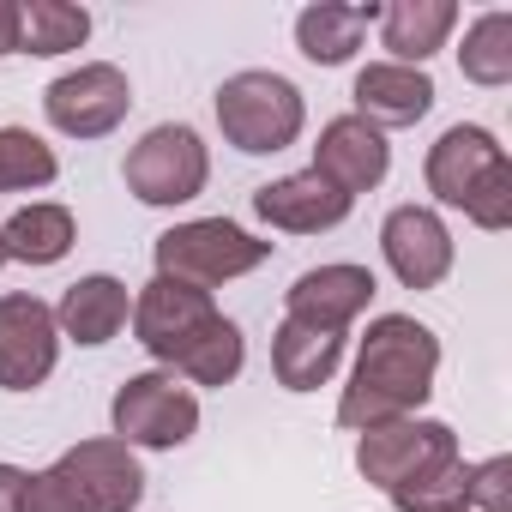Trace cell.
<instances>
[{"instance_id": "6da1fadb", "label": "cell", "mask_w": 512, "mask_h": 512, "mask_svg": "<svg viewBox=\"0 0 512 512\" xmlns=\"http://www.w3.org/2000/svg\"><path fill=\"white\" fill-rule=\"evenodd\" d=\"M434 374H440V338L416 314L368 320V338L356 350V374L338 398V428L362 434V428L416 416L434 398Z\"/></svg>"}, {"instance_id": "7a4b0ae2", "label": "cell", "mask_w": 512, "mask_h": 512, "mask_svg": "<svg viewBox=\"0 0 512 512\" xmlns=\"http://www.w3.org/2000/svg\"><path fill=\"white\" fill-rule=\"evenodd\" d=\"M217 109V127H223V145H235L241 157H272V151H290L308 127V103L302 91L284 79V73H266V67H247V73H229L211 97Z\"/></svg>"}, {"instance_id": "3957f363", "label": "cell", "mask_w": 512, "mask_h": 512, "mask_svg": "<svg viewBox=\"0 0 512 512\" xmlns=\"http://www.w3.org/2000/svg\"><path fill=\"white\" fill-rule=\"evenodd\" d=\"M157 278H181V284H199V290H217L229 278H247L272 260V241L247 235L241 223L229 217H193V223H175L157 235Z\"/></svg>"}, {"instance_id": "277c9868", "label": "cell", "mask_w": 512, "mask_h": 512, "mask_svg": "<svg viewBox=\"0 0 512 512\" xmlns=\"http://www.w3.org/2000/svg\"><path fill=\"white\" fill-rule=\"evenodd\" d=\"M121 181H127V193H133L139 205L169 211V205H187V199L205 193V181H211V151H205V139H199L187 121H163V127H151V133L127 151Z\"/></svg>"}, {"instance_id": "5b68a950", "label": "cell", "mask_w": 512, "mask_h": 512, "mask_svg": "<svg viewBox=\"0 0 512 512\" xmlns=\"http://www.w3.org/2000/svg\"><path fill=\"white\" fill-rule=\"evenodd\" d=\"M109 428L121 446H145V452H175L199 434V398L187 380L151 368V374H133L121 380L115 404H109Z\"/></svg>"}, {"instance_id": "8992f818", "label": "cell", "mask_w": 512, "mask_h": 512, "mask_svg": "<svg viewBox=\"0 0 512 512\" xmlns=\"http://www.w3.org/2000/svg\"><path fill=\"white\" fill-rule=\"evenodd\" d=\"M446 458H458V434L446 428V422H434V416H404V422H380V428H362V440H356V470H362V482H374V488H404V482H416V476H428L434 464H446Z\"/></svg>"}, {"instance_id": "52a82bcc", "label": "cell", "mask_w": 512, "mask_h": 512, "mask_svg": "<svg viewBox=\"0 0 512 512\" xmlns=\"http://www.w3.org/2000/svg\"><path fill=\"white\" fill-rule=\"evenodd\" d=\"M133 109V85L115 61H85L43 91V115L67 139H109Z\"/></svg>"}, {"instance_id": "ba28073f", "label": "cell", "mask_w": 512, "mask_h": 512, "mask_svg": "<svg viewBox=\"0 0 512 512\" xmlns=\"http://www.w3.org/2000/svg\"><path fill=\"white\" fill-rule=\"evenodd\" d=\"M61 362L55 308L31 290L0 296V392H37Z\"/></svg>"}, {"instance_id": "9c48e42d", "label": "cell", "mask_w": 512, "mask_h": 512, "mask_svg": "<svg viewBox=\"0 0 512 512\" xmlns=\"http://www.w3.org/2000/svg\"><path fill=\"white\" fill-rule=\"evenodd\" d=\"M217 320L211 308V290L199 284H181V278H151L139 296H133V338L175 374V362L193 350V338Z\"/></svg>"}, {"instance_id": "30bf717a", "label": "cell", "mask_w": 512, "mask_h": 512, "mask_svg": "<svg viewBox=\"0 0 512 512\" xmlns=\"http://www.w3.org/2000/svg\"><path fill=\"white\" fill-rule=\"evenodd\" d=\"M380 253L404 290H440L452 272V229L434 205H398L380 223Z\"/></svg>"}, {"instance_id": "8fae6325", "label": "cell", "mask_w": 512, "mask_h": 512, "mask_svg": "<svg viewBox=\"0 0 512 512\" xmlns=\"http://www.w3.org/2000/svg\"><path fill=\"white\" fill-rule=\"evenodd\" d=\"M55 470L79 488L85 512H133L145 500V470L133 458V446H121L115 434L109 440H79L55 458Z\"/></svg>"}, {"instance_id": "7c38bea8", "label": "cell", "mask_w": 512, "mask_h": 512, "mask_svg": "<svg viewBox=\"0 0 512 512\" xmlns=\"http://www.w3.org/2000/svg\"><path fill=\"white\" fill-rule=\"evenodd\" d=\"M374 272L368 266H350V260H338V266H314V272H302L290 290H284V320H302V326H320V332H350L362 314H368V302H374Z\"/></svg>"}, {"instance_id": "4fadbf2b", "label": "cell", "mask_w": 512, "mask_h": 512, "mask_svg": "<svg viewBox=\"0 0 512 512\" xmlns=\"http://www.w3.org/2000/svg\"><path fill=\"white\" fill-rule=\"evenodd\" d=\"M350 193H338L320 169H296L284 181H266L253 187V217L284 229V235H320V229H338L350 217Z\"/></svg>"}, {"instance_id": "5bb4252c", "label": "cell", "mask_w": 512, "mask_h": 512, "mask_svg": "<svg viewBox=\"0 0 512 512\" xmlns=\"http://www.w3.org/2000/svg\"><path fill=\"white\" fill-rule=\"evenodd\" d=\"M314 169L338 187V193H374L392 169V145L380 127H368L362 115H338L320 127V145H314Z\"/></svg>"}, {"instance_id": "9a60e30c", "label": "cell", "mask_w": 512, "mask_h": 512, "mask_svg": "<svg viewBox=\"0 0 512 512\" xmlns=\"http://www.w3.org/2000/svg\"><path fill=\"white\" fill-rule=\"evenodd\" d=\"M494 163H506L500 139H494L488 127H476V121H458V127H446V133L428 145L422 181H428V193H434L440 205H458V211H464V199L482 187V175H488Z\"/></svg>"}, {"instance_id": "2e32d148", "label": "cell", "mask_w": 512, "mask_h": 512, "mask_svg": "<svg viewBox=\"0 0 512 512\" xmlns=\"http://www.w3.org/2000/svg\"><path fill=\"white\" fill-rule=\"evenodd\" d=\"M350 97H356V115L368 121V127H416L428 109H434V79H428V67H398V61H368L362 73H356V85H350Z\"/></svg>"}, {"instance_id": "e0dca14e", "label": "cell", "mask_w": 512, "mask_h": 512, "mask_svg": "<svg viewBox=\"0 0 512 512\" xmlns=\"http://www.w3.org/2000/svg\"><path fill=\"white\" fill-rule=\"evenodd\" d=\"M127 320H133V296H127V284L109 278V272H91V278L67 284V296H61V308H55L61 338H73V344H85V350L121 338Z\"/></svg>"}, {"instance_id": "ac0fdd59", "label": "cell", "mask_w": 512, "mask_h": 512, "mask_svg": "<svg viewBox=\"0 0 512 512\" xmlns=\"http://www.w3.org/2000/svg\"><path fill=\"white\" fill-rule=\"evenodd\" d=\"M452 25H458L452 0H392V7H380V43L392 49L398 67H428L446 49Z\"/></svg>"}, {"instance_id": "d6986e66", "label": "cell", "mask_w": 512, "mask_h": 512, "mask_svg": "<svg viewBox=\"0 0 512 512\" xmlns=\"http://www.w3.org/2000/svg\"><path fill=\"white\" fill-rule=\"evenodd\" d=\"M344 362V332H320L302 320H284L272 332V374L284 392H320Z\"/></svg>"}, {"instance_id": "ffe728a7", "label": "cell", "mask_w": 512, "mask_h": 512, "mask_svg": "<svg viewBox=\"0 0 512 512\" xmlns=\"http://www.w3.org/2000/svg\"><path fill=\"white\" fill-rule=\"evenodd\" d=\"M368 25H380V7H374V0H368V7H338V0H314V7H302V13H296V49H302L314 67H344V61L362 49Z\"/></svg>"}, {"instance_id": "44dd1931", "label": "cell", "mask_w": 512, "mask_h": 512, "mask_svg": "<svg viewBox=\"0 0 512 512\" xmlns=\"http://www.w3.org/2000/svg\"><path fill=\"white\" fill-rule=\"evenodd\" d=\"M0 241H7V260H19V266H61L73 253V241H79V223H73L67 205L31 199L0 223Z\"/></svg>"}, {"instance_id": "7402d4cb", "label": "cell", "mask_w": 512, "mask_h": 512, "mask_svg": "<svg viewBox=\"0 0 512 512\" xmlns=\"http://www.w3.org/2000/svg\"><path fill=\"white\" fill-rule=\"evenodd\" d=\"M91 37V13L85 7H67V0H25L19 7V55H67V49H85Z\"/></svg>"}, {"instance_id": "603a6c76", "label": "cell", "mask_w": 512, "mask_h": 512, "mask_svg": "<svg viewBox=\"0 0 512 512\" xmlns=\"http://www.w3.org/2000/svg\"><path fill=\"white\" fill-rule=\"evenodd\" d=\"M458 73L482 91H500L512 85V13L494 7L482 13L470 31H464V49H458Z\"/></svg>"}, {"instance_id": "cb8c5ba5", "label": "cell", "mask_w": 512, "mask_h": 512, "mask_svg": "<svg viewBox=\"0 0 512 512\" xmlns=\"http://www.w3.org/2000/svg\"><path fill=\"white\" fill-rule=\"evenodd\" d=\"M241 362H247V338H241V326L235 320H211L199 338H193V350L175 362V374L181 380H193V386H229L235 374H241Z\"/></svg>"}, {"instance_id": "d4e9b609", "label": "cell", "mask_w": 512, "mask_h": 512, "mask_svg": "<svg viewBox=\"0 0 512 512\" xmlns=\"http://www.w3.org/2000/svg\"><path fill=\"white\" fill-rule=\"evenodd\" d=\"M61 175L55 145H43L31 127H0V193H37Z\"/></svg>"}, {"instance_id": "484cf974", "label": "cell", "mask_w": 512, "mask_h": 512, "mask_svg": "<svg viewBox=\"0 0 512 512\" xmlns=\"http://www.w3.org/2000/svg\"><path fill=\"white\" fill-rule=\"evenodd\" d=\"M392 506L398 512H470V464L464 458L434 464L428 476L392 488Z\"/></svg>"}, {"instance_id": "4316f807", "label": "cell", "mask_w": 512, "mask_h": 512, "mask_svg": "<svg viewBox=\"0 0 512 512\" xmlns=\"http://www.w3.org/2000/svg\"><path fill=\"white\" fill-rule=\"evenodd\" d=\"M464 217H470L476 229H488V235H500V229L512 223V163H494V169L482 175V187L464 199Z\"/></svg>"}, {"instance_id": "83f0119b", "label": "cell", "mask_w": 512, "mask_h": 512, "mask_svg": "<svg viewBox=\"0 0 512 512\" xmlns=\"http://www.w3.org/2000/svg\"><path fill=\"white\" fill-rule=\"evenodd\" d=\"M470 506L482 512H512V458H482L470 464Z\"/></svg>"}, {"instance_id": "f1b7e54d", "label": "cell", "mask_w": 512, "mask_h": 512, "mask_svg": "<svg viewBox=\"0 0 512 512\" xmlns=\"http://www.w3.org/2000/svg\"><path fill=\"white\" fill-rule=\"evenodd\" d=\"M25 512H85V500H79V488L49 464V470H37V476L25 482Z\"/></svg>"}, {"instance_id": "f546056e", "label": "cell", "mask_w": 512, "mask_h": 512, "mask_svg": "<svg viewBox=\"0 0 512 512\" xmlns=\"http://www.w3.org/2000/svg\"><path fill=\"white\" fill-rule=\"evenodd\" d=\"M25 482H31V470L0 464V512H25Z\"/></svg>"}, {"instance_id": "4dcf8cb0", "label": "cell", "mask_w": 512, "mask_h": 512, "mask_svg": "<svg viewBox=\"0 0 512 512\" xmlns=\"http://www.w3.org/2000/svg\"><path fill=\"white\" fill-rule=\"evenodd\" d=\"M19 55V0H0V61Z\"/></svg>"}, {"instance_id": "1f68e13d", "label": "cell", "mask_w": 512, "mask_h": 512, "mask_svg": "<svg viewBox=\"0 0 512 512\" xmlns=\"http://www.w3.org/2000/svg\"><path fill=\"white\" fill-rule=\"evenodd\" d=\"M0 266H7V241H0Z\"/></svg>"}]
</instances>
